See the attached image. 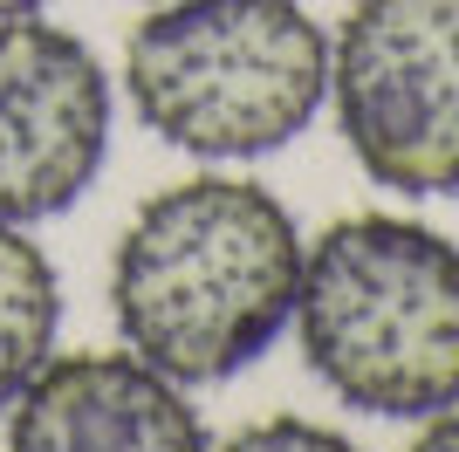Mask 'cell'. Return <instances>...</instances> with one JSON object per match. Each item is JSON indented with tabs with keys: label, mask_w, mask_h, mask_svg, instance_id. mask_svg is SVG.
Listing matches in <instances>:
<instances>
[{
	"label": "cell",
	"mask_w": 459,
	"mask_h": 452,
	"mask_svg": "<svg viewBox=\"0 0 459 452\" xmlns=\"http://www.w3.org/2000/svg\"><path fill=\"white\" fill-rule=\"evenodd\" d=\"M302 226L254 178L199 171L152 192L110 254V316L172 384H227L295 322Z\"/></svg>",
	"instance_id": "cell-1"
},
{
	"label": "cell",
	"mask_w": 459,
	"mask_h": 452,
	"mask_svg": "<svg viewBox=\"0 0 459 452\" xmlns=\"http://www.w3.org/2000/svg\"><path fill=\"white\" fill-rule=\"evenodd\" d=\"M295 336L336 404L432 418L459 404V240L404 213H350L302 247Z\"/></svg>",
	"instance_id": "cell-2"
},
{
	"label": "cell",
	"mask_w": 459,
	"mask_h": 452,
	"mask_svg": "<svg viewBox=\"0 0 459 452\" xmlns=\"http://www.w3.org/2000/svg\"><path fill=\"white\" fill-rule=\"evenodd\" d=\"M144 131L192 158H268L329 103V35L302 0H158L124 41Z\"/></svg>",
	"instance_id": "cell-3"
},
{
	"label": "cell",
	"mask_w": 459,
	"mask_h": 452,
	"mask_svg": "<svg viewBox=\"0 0 459 452\" xmlns=\"http://www.w3.org/2000/svg\"><path fill=\"white\" fill-rule=\"evenodd\" d=\"M329 103L370 186L459 192V0H357L329 41Z\"/></svg>",
	"instance_id": "cell-4"
},
{
	"label": "cell",
	"mask_w": 459,
	"mask_h": 452,
	"mask_svg": "<svg viewBox=\"0 0 459 452\" xmlns=\"http://www.w3.org/2000/svg\"><path fill=\"white\" fill-rule=\"evenodd\" d=\"M117 96L96 48L56 21H0V220L69 213L110 165Z\"/></svg>",
	"instance_id": "cell-5"
},
{
	"label": "cell",
	"mask_w": 459,
	"mask_h": 452,
	"mask_svg": "<svg viewBox=\"0 0 459 452\" xmlns=\"http://www.w3.org/2000/svg\"><path fill=\"white\" fill-rule=\"evenodd\" d=\"M7 452H212L186 384L131 350L48 357L7 404Z\"/></svg>",
	"instance_id": "cell-6"
},
{
	"label": "cell",
	"mask_w": 459,
	"mask_h": 452,
	"mask_svg": "<svg viewBox=\"0 0 459 452\" xmlns=\"http://www.w3.org/2000/svg\"><path fill=\"white\" fill-rule=\"evenodd\" d=\"M62 329V274L21 226L0 220V412L14 404L35 370L56 357Z\"/></svg>",
	"instance_id": "cell-7"
},
{
	"label": "cell",
	"mask_w": 459,
	"mask_h": 452,
	"mask_svg": "<svg viewBox=\"0 0 459 452\" xmlns=\"http://www.w3.org/2000/svg\"><path fill=\"white\" fill-rule=\"evenodd\" d=\"M212 452H364V446L316 425V418H261V425L233 432L227 446H212Z\"/></svg>",
	"instance_id": "cell-8"
},
{
	"label": "cell",
	"mask_w": 459,
	"mask_h": 452,
	"mask_svg": "<svg viewBox=\"0 0 459 452\" xmlns=\"http://www.w3.org/2000/svg\"><path fill=\"white\" fill-rule=\"evenodd\" d=\"M411 452H459V404H446V412L425 418V432L411 439Z\"/></svg>",
	"instance_id": "cell-9"
},
{
	"label": "cell",
	"mask_w": 459,
	"mask_h": 452,
	"mask_svg": "<svg viewBox=\"0 0 459 452\" xmlns=\"http://www.w3.org/2000/svg\"><path fill=\"white\" fill-rule=\"evenodd\" d=\"M41 7H48V0H0V21L7 14H41Z\"/></svg>",
	"instance_id": "cell-10"
}]
</instances>
